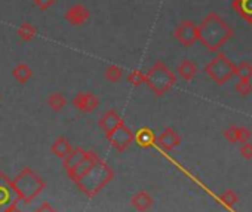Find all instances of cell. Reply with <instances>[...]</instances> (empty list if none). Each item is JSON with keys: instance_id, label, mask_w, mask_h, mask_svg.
<instances>
[{"instance_id": "obj_28", "label": "cell", "mask_w": 252, "mask_h": 212, "mask_svg": "<svg viewBox=\"0 0 252 212\" xmlns=\"http://www.w3.org/2000/svg\"><path fill=\"white\" fill-rule=\"evenodd\" d=\"M237 132H239V126L236 125H230L225 131H224V137L228 143H237Z\"/></svg>"}, {"instance_id": "obj_19", "label": "cell", "mask_w": 252, "mask_h": 212, "mask_svg": "<svg viewBox=\"0 0 252 212\" xmlns=\"http://www.w3.org/2000/svg\"><path fill=\"white\" fill-rule=\"evenodd\" d=\"M177 71H178V74H180L181 79L190 82V80H193V79L196 77V74H197V67H196V64H194L193 61L184 60V61L178 65V70H177Z\"/></svg>"}, {"instance_id": "obj_30", "label": "cell", "mask_w": 252, "mask_h": 212, "mask_svg": "<svg viewBox=\"0 0 252 212\" xmlns=\"http://www.w3.org/2000/svg\"><path fill=\"white\" fill-rule=\"evenodd\" d=\"M240 154L243 159L246 160H251L252 159V143H243L242 147H240Z\"/></svg>"}, {"instance_id": "obj_24", "label": "cell", "mask_w": 252, "mask_h": 212, "mask_svg": "<svg viewBox=\"0 0 252 212\" xmlns=\"http://www.w3.org/2000/svg\"><path fill=\"white\" fill-rule=\"evenodd\" d=\"M104 76H105V79H107V80H110V82L116 83V82H119V80L122 79V76H123V70H122V67H119V65H116V64H111V65H108V67L105 68Z\"/></svg>"}, {"instance_id": "obj_31", "label": "cell", "mask_w": 252, "mask_h": 212, "mask_svg": "<svg viewBox=\"0 0 252 212\" xmlns=\"http://www.w3.org/2000/svg\"><path fill=\"white\" fill-rule=\"evenodd\" d=\"M34 5L40 8L42 11H48L49 8L55 5V0H34Z\"/></svg>"}, {"instance_id": "obj_17", "label": "cell", "mask_w": 252, "mask_h": 212, "mask_svg": "<svg viewBox=\"0 0 252 212\" xmlns=\"http://www.w3.org/2000/svg\"><path fill=\"white\" fill-rule=\"evenodd\" d=\"M134 140L141 149H150L156 143V137H155V134H153V131L150 128H141L134 135Z\"/></svg>"}, {"instance_id": "obj_3", "label": "cell", "mask_w": 252, "mask_h": 212, "mask_svg": "<svg viewBox=\"0 0 252 212\" xmlns=\"http://www.w3.org/2000/svg\"><path fill=\"white\" fill-rule=\"evenodd\" d=\"M12 185L20 200L24 203H32L45 188V181L32 168L26 166L12 180Z\"/></svg>"}, {"instance_id": "obj_32", "label": "cell", "mask_w": 252, "mask_h": 212, "mask_svg": "<svg viewBox=\"0 0 252 212\" xmlns=\"http://www.w3.org/2000/svg\"><path fill=\"white\" fill-rule=\"evenodd\" d=\"M34 212H57V211H55V208H54L51 203L43 202L39 208H36V211H34Z\"/></svg>"}, {"instance_id": "obj_25", "label": "cell", "mask_w": 252, "mask_h": 212, "mask_svg": "<svg viewBox=\"0 0 252 212\" xmlns=\"http://www.w3.org/2000/svg\"><path fill=\"white\" fill-rule=\"evenodd\" d=\"M220 200H221L227 208H233V206L237 203L239 196H237V193L233 191V190H225V191L220 196Z\"/></svg>"}, {"instance_id": "obj_14", "label": "cell", "mask_w": 252, "mask_h": 212, "mask_svg": "<svg viewBox=\"0 0 252 212\" xmlns=\"http://www.w3.org/2000/svg\"><path fill=\"white\" fill-rule=\"evenodd\" d=\"M152 205H153V197L146 190H140L131 197V206L138 212H146L147 209H150Z\"/></svg>"}, {"instance_id": "obj_5", "label": "cell", "mask_w": 252, "mask_h": 212, "mask_svg": "<svg viewBox=\"0 0 252 212\" xmlns=\"http://www.w3.org/2000/svg\"><path fill=\"white\" fill-rule=\"evenodd\" d=\"M205 73L211 77L217 85L227 83L236 74V64L231 62L225 54L217 52V55L205 65Z\"/></svg>"}, {"instance_id": "obj_6", "label": "cell", "mask_w": 252, "mask_h": 212, "mask_svg": "<svg viewBox=\"0 0 252 212\" xmlns=\"http://www.w3.org/2000/svg\"><path fill=\"white\" fill-rule=\"evenodd\" d=\"M107 137V141L117 150V151H125L126 149H128L132 141H134V134L132 131L126 126L125 123L119 125L116 129H113L111 132L105 134Z\"/></svg>"}, {"instance_id": "obj_1", "label": "cell", "mask_w": 252, "mask_h": 212, "mask_svg": "<svg viewBox=\"0 0 252 212\" xmlns=\"http://www.w3.org/2000/svg\"><path fill=\"white\" fill-rule=\"evenodd\" d=\"M197 36L209 52L217 54L234 36V30L217 12H209L197 26Z\"/></svg>"}, {"instance_id": "obj_16", "label": "cell", "mask_w": 252, "mask_h": 212, "mask_svg": "<svg viewBox=\"0 0 252 212\" xmlns=\"http://www.w3.org/2000/svg\"><path fill=\"white\" fill-rule=\"evenodd\" d=\"M85 154H86V150H83L82 147L71 149V151L63 159V166H64L65 172H68L73 168H76L79 165V162L85 157Z\"/></svg>"}, {"instance_id": "obj_26", "label": "cell", "mask_w": 252, "mask_h": 212, "mask_svg": "<svg viewBox=\"0 0 252 212\" xmlns=\"http://www.w3.org/2000/svg\"><path fill=\"white\" fill-rule=\"evenodd\" d=\"M128 82L134 86H140V85L146 83V74L140 70H134L128 74Z\"/></svg>"}, {"instance_id": "obj_8", "label": "cell", "mask_w": 252, "mask_h": 212, "mask_svg": "<svg viewBox=\"0 0 252 212\" xmlns=\"http://www.w3.org/2000/svg\"><path fill=\"white\" fill-rule=\"evenodd\" d=\"M174 36L175 39L186 48H191L197 40H199V36H197V26L187 20V21H183L174 31Z\"/></svg>"}, {"instance_id": "obj_12", "label": "cell", "mask_w": 252, "mask_h": 212, "mask_svg": "<svg viewBox=\"0 0 252 212\" xmlns=\"http://www.w3.org/2000/svg\"><path fill=\"white\" fill-rule=\"evenodd\" d=\"M156 144L165 150V151H172L175 147H178L181 144V137L178 135V132L172 128H166L158 138H156Z\"/></svg>"}, {"instance_id": "obj_13", "label": "cell", "mask_w": 252, "mask_h": 212, "mask_svg": "<svg viewBox=\"0 0 252 212\" xmlns=\"http://www.w3.org/2000/svg\"><path fill=\"white\" fill-rule=\"evenodd\" d=\"M123 123V119L117 115V112L116 110H107L101 118H99V121H98V125H99V128L105 132V134H108V132H111L113 129H116L119 125H122Z\"/></svg>"}, {"instance_id": "obj_2", "label": "cell", "mask_w": 252, "mask_h": 212, "mask_svg": "<svg viewBox=\"0 0 252 212\" xmlns=\"http://www.w3.org/2000/svg\"><path fill=\"white\" fill-rule=\"evenodd\" d=\"M114 177L113 169L101 159L95 162V165L76 181V185L80 188L83 194L88 197H95Z\"/></svg>"}, {"instance_id": "obj_27", "label": "cell", "mask_w": 252, "mask_h": 212, "mask_svg": "<svg viewBox=\"0 0 252 212\" xmlns=\"http://www.w3.org/2000/svg\"><path fill=\"white\" fill-rule=\"evenodd\" d=\"M236 92L240 96H248L252 92V83L251 82H242L239 80V83H236Z\"/></svg>"}, {"instance_id": "obj_11", "label": "cell", "mask_w": 252, "mask_h": 212, "mask_svg": "<svg viewBox=\"0 0 252 212\" xmlns=\"http://www.w3.org/2000/svg\"><path fill=\"white\" fill-rule=\"evenodd\" d=\"M89 17H91L89 9H88L85 5H82V3H77V5L71 6V8L65 12V15H64L65 21H67L68 24H71V26H76V27L83 26V24L89 20Z\"/></svg>"}, {"instance_id": "obj_18", "label": "cell", "mask_w": 252, "mask_h": 212, "mask_svg": "<svg viewBox=\"0 0 252 212\" xmlns=\"http://www.w3.org/2000/svg\"><path fill=\"white\" fill-rule=\"evenodd\" d=\"M71 144L68 143V140L67 138H64V137H58L54 143H52V146H51V151L58 157V159H64L70 151H71Z\"/></svg>"}, {"instance_id": "obj_21", "label": "cell", "mask_w": 252, "mask_h": 212, "mask_svg": "<svg viewBox=\"0 0 252 212\" xmlns=\"http://www.w3.org/2000/svg\"><path fill=\"white\" fill-rule=\"evenodd\" d=\"M65 104H67V99L63 93L60 92H55L52 93L49 98H48V105H49V109L52 112H61L64 107H65Z\"/></svg>"}, {"instance_id": "obj_29", "label": "cell", "mask_w": 252, "mask_h": 212, "mask_svg": "<svg viewBox=\"0 0 252 212\" xmlns=\"http://www.w3.org/2000/svg\"><path fill=\"white\" fill-rule=\"evenodd\" d=\"M251 137H252V132L248 129V128H245V126H239V132H237V143H240V144H243V143H248L249 140H251Z\"/></svg>"}, {"instance_id": "obj_33", "label": "cell", "mask_w": 252, "mask_h": 212, "mask_svg": "<svg viewBox=\"0 0 252 212\" xmlns=\"http://www.w3.org/2000/svg\"><path fill=\"white\" fill-rule=\"evenodd\" d=\"M3 212H23L20 208H18V205H12V206H9V208H6Z\"/></svg>"}, {"instance_id": "obj_7", "label": "cell", "mask_w": 252, "mask_h": 212, "mask_svg": "<svg viewBox=\"0 0 252 212\" xmlns=\"http://www.w3.org/2000/svg\"><path fill=\"white\" fill-rule=\"evenodd\" d=\"M20 197L14 190L12 180L0 171V212H3L6 208L12 205H18Z\"/></svg>"}, {"instance_id": "obj_9", "label": "cell", "mask_w": 252, "mask_h": 212, "mask_svg": "<svg viewBox=\"0 0 252 212\" xmlns=\"http://www.w3.org/2000/svg\"><path fill=\"white\" fill-rule=\"evenodd\" d=\"M98 159H99V157H98V154H96L95 151H92V150L86 151L85 157L79 162V165H77L76 168H73L71 171L67 172V174H68V178H70L73 182H76L79 178H82V177L95 165V162H96Z\"/></svg>"}, {"instance_id": "obj_23", "label": "cell", "mask_w": 252, "mask_h": 212, "mask_svg": "<svg viewBox=\"0 0 252 212\" xmlns=\"http://www.w3.org/2000/svg\"><path fill=\"white\" fill-rule=\"evenodd\" d=\"M239 77V80L242 82H251L252 79V65L246 61L240 62L239 65H236V74Z\"/></svg>"}, {"instance_id": "obj_10", "label": "cell", "mask_w": 252, "mask_h": 212, "mask_svg": "<svg viewBox=\"0 0 252 212\" xmlns=\"http://www.w3.org/2000/svg\"><path fill=\"white\" fill-rule=\"evenodd\" d=\"M71 104H73V107H76L79 112L92 113L94 110H96V107L99 105V99L91 92H86V93L80 92L71 99Z\"/></svg>"}, {"instance_id": "obj_20", "label": "cell", "mask_w": 252, "mask_h": 212, "mask_svg": "<svg viewBox=\"0 0 252 212\" xmlns=\"http://www.w3.org/2000/svg\"><path fill=\"white\" fill-rule=\"evenodd\" d=\"M12 76L18 83H27L33 77V70L26 62H21L12 70Z\"/></svg>"}, {"instance_id": "obj_22", "label": "cell", "mask_w": 252, "mask_h": 212, "mask_svg": "<svg viewBox=\"0 0 252 212\" xmlns=\"http://www.w3.org/2000/svg\"><path fill=\"white\" fill-rule=\"evenodd\" d=\"M18 36H20V39L21 40H24V42H30V40H33L34 37H36V34H37V30L34 29V26H32L30 23H24V24H21V27L18 29Z\"/></svg>"}, {"instance_id": "obj_4", "label": "cell", "mask_w": 252, "mask_h": 212, "mask_svg": "<svg viewBox=\"0 0 252 212\" xmlns=\"http://www.w3.org/2000/svg\"><path fill=\"white\" fill-rule=\"evenodd\" d=\"M175 82H177L175 74L162 61L155 62L150 67V70L146 73V85L156 96H162L166 92H169L174 88Z\"/></svg>"}, {"instance_id": "obj_15", "label": "cell", "mask_w": 252, "mask_h": 212, "mask_svg": "<svg viewBox=\"0 0 252 212\" xmlns=\"http://www.w3.org/2000/svg\"><path fill=\"white\" fill-rule=\"evenodd\" d=\"M231 8L245 20L249 26H252V0H233Z\"/></svg>"}]
</instances>
